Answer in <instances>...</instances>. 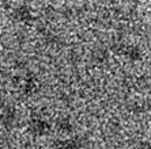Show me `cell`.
Wrapping results in <instances>:
<instances>
[{
    "mask_svg": "<svg viewBox=\"0 0 151 149\" xmlns=\"http://www.w3.org/2000/svg\"><path fill=\"white\" fill-rule=\"evenodd\" d=\"M29 129H30V132L34 133V134L42 135L44 133L48 132L49 126H48L46 122L41 121V119H33V121L30 122V125H29Z\"/></svg>",
    "mask_w": 151,
    "mask_h": 149,
    "instance_id": "obj_1",
    "label": "cell"
},
{
    "mask_svg": "<svg viewBox=\"0 0 151 149\" xmlns=\"http://www.w3.org/2000/svg\"><path fill=\"white\" fill-rule=\"evenodd\" d=\"M57 129L63 133H70L71 129H72V126H71V123H68V121H59V123H57Z\"/></svg>",
    "mask_w": 151,
    "mask_h": 149,
    "instance_id": "obj_2",
    "label": "cell"
},
{
    "mask_svg": "<svg viewBox=\"0 0 151 149\" xmlns=\"http://www.w3.org/2000/svg\"><path fill=\"white\" fill-rule=\"evenodd\" d=\"M75 148H76V142L72 141V140H68V141L61 142L57 149H75Z\"/></svg>",
    "mask_w": 151,
    "mask_h": 149,
    "instance_id": "obj_3",
    "label": "cell"
}]
</instances>
